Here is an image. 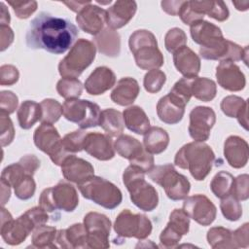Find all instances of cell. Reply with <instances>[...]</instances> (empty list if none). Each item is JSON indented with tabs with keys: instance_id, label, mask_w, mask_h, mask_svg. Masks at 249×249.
Returning a JSON list of instances; mask_svg holds the SVG:
<instances>
[{
	"instance_id": "cell-15",
	"label": "cell",
	"mask_w": 249,
	"mask_h": 249,
	"mask_svg": "<svg viewBox=\"0 0 249 249\" xmlns=\"http://www.w3.org/2000/svg\"><path fill=\"white\" fill-rule=\"evenodd\" d=\"M190 230V217L183 209H174L169 215L166 227L160 234V247L174 248Z\"/></svg>"
},
{
	"instance_id": "cell-47",
	"label": "cell",
	"mask_w": 249,
	"mask_h": 249,
	"mask_svg": "<svg viewBox=\"0 0 249 249\" xmlns=\"http://www.w3.org/2000/svg\"><path fill=\"white\" fill-rule=\"evenodd\" d=\"M86 134L87 132L84 129H78L73 132L67 133L62 138V146L64 150L69 154L81 152L82 150H84L83 145Z\"/></svg>"
},
{
	"instance_id": "cell-52",
	"label": "cell",
	"mask_w": 249,
	"mask_h": 249,
	"mask_svg": "<svg viewBox=\"0 0 249 249\" xmlns=\"http://www.w3.org/2000/svg\"><path fill=\"white\" fill-rule=\"evenodd\" d=\"M8 4L13 7V10L16 16L20 19L28 18L37 10L36 1H27V2L9 1Z\"/></svg>"
},
{
	"instance_id": "cell-13",
	"label": "cell",
	"mask_w": 249,
	"mask_h": 249,
	"mask_svg": "<svg viewBox=\"0 0 249 249\" xmlns=\"http://www.w3.org/2000/svg\"><path fill=\"white\" fill-rule=\"evenodd\" d=\"M114 149L122 158L128 160L131 165L141 168L145 173H148L155 166L152 154L145 150L140 141L130 135L118 136L114 142Z\"/></svg>"
},
{
	"instance_id": "cell-39",
	"label": "cell",
	"mask_w": 249,
	"mask_h": 249,
	"mask_svg": "<svg viewBox=\"0 0 249 249\" xmlns=\"http://www.w3.org/2000/svg\"><path fill=\"white\" fill-rule=\"evenodd\" d=\"M208 244L213 249H236L232 239V232L223 227H213L207 231Z\"/></svg>"
},
{
	"instance_id": "cell-41",
	"label": "cell",
	"mask_w": 249,
	"mask_h": 249,
	"mask_svg": "<svg viewBox=\"0 0 249 249\" xmlns=\"http://www.w3.org/2000/svg\"><path fill=\"white\" fill-rule=\"evenodd\" d=\"M233 176L227 171L218 172L210 183V189L216 197L224 198L231 195Z\"/></svg>"
},
{
	"instance_id": "cell-12",
	"label": "cell",
	"mask_w": 249,
	"mask_h": 249,
	"mask_svg": "<svg viewBox=\"0 0 249 249\" xmlns=\"http://www.w3.org/2000/svg\"><path fill=\"white\" fill-rule=\"evenodd\" d=\"M37 228L27 212H24L16 220L11 213L2 206L1 209V236L10 245H18L26 239L28 234Z\"/></svg>"
},
{
	"instance_id": "cell-45",
	"label": "cell",
	"mask_w": 249,
	"mask_h": 249,
	"mask_svg": "<svg viewBox=\"0 0 249 249\" xmlns=\"http://www.w3.org/2000/svg\"><path fill=\"white\" fill-rule=\"evenodd\" d=\"M187 35L185 32L178 27L169 29L164 36V47L167 52L175 53L180 48L186 46Z\"/></svg>"
},
{
	"instance_id": "cell-48",
	"label": "cell",
	"mask_w": 249,
	"mask_h": 249,
	"mask_svg": "<svg viewBox=\"0 0 249 249\" xmlns=\"http://www.w3.org/2000/svg\"><path fill=\"white\" fill-rule=\"evenodd\" d=\"M231 196L237 200H246L249 197V176L248 174L238 175L233 178Z\"/></svg>"
},
{
	"instance_id": "cell-11",
	"label": "cell",
	"mask_w": 249,
	"mask_h": 249,
	"mask_svg": "<svg viewBox=\"0 0 249 249\" xmlns=\"http://www.w3.org/2000/svg\"><path fill=\"white\" fill-rule=\"evenodd\" d=\"M35 146L45 154L55 165H61L63 160L72 154L67 153L62 146V139L57 129L52 124L42 123L34 131Z\"/></svg>"
},
{
	"instance_id": "cell-14",
	"label": "cell",
	"mask_w": 249,
	"mask_h": 249,
	"mask_svg": "<svg viewBox=\"0 0 249 249\" xmlns=\"http://www.w3.org/2000/svg\"><path fill=\"white\" fill-rule=\"evenodd\" d=\"M84 226L88 233V248H109L111 221L104 214L89 212L84 217Z\"/></svg>"
},
{
	"instance_id": "cell-21",
	"label": "cell",
	"mask_w": 249,
	"mask_h": 249,
	"mask_svg": "<svg viewBox=\"0 0 249 249\" xmlns=\"http://www.w3.org/2000/svg\"><path fill=\"white\" fill-rule=\"evenodd\" d=\"M76 21L86 33L97 35L106 22V11L90 2L78 12Z\"/></svg>"
},
{
	"instance_id": "cell-22",
	"label": "cell",
	"mask_w": 249,
	"mask_h": 249,
	"mask_svg": "<svg viewBox=\"0 0 249 249\" xmlns=\"http://www.w3.org/2000/svg\"><path fill=\"white\" fill-rule=\"evenodd\" d=\"M83 149L99 160H109L115 157L111 137L100 132H89L84 139Z\"/></svg>"
},
{
	"instance_id": "cell-32",
	"label": "cell",
	"mask_w": 249,
	"mask_h": 249,
	"mask_svg": "<svg viewBox=\"0 0 249 249\" xmlns=\"http://www.w3.org/2000/svg\"><path fill=\"white\" fill-rule=\"evenodd\" d=\"M220 107L226 116L230 118H236L240 125H242L244 129L248 130V103L245 99L236 95H229L223 98Z\"/></svg>"
},
{
	"instance_id": "cell-34",
	"label": "cell",
	"mask_w": 249,
	"mask_h": 249,
	"mask_svg": "<svg viewBox=\"0 0 249 249\" xmlns=\"http://www.w3.org/2000/svg\"><path fill=\"white\" fill-rule=\"evenodd\" d=\"M191 7L197 14L208 17L218 20L225 21L230 16L229 9L223 1H189Z\"/></svg>"
},
{
	"instance_id": "cell-8",
	"label": "cell",
	"mask_w": 249,
	"mask_h": 249,
	"mask_svg": "<svg viewBox=\"0 0 249 249\" xmlns=\"http://www.w3.org/2000/svg\"><path fill=\"white\" fill-rule=\"evenodd\" d=\"M79 204L78 193L71 184L59 181L55 186L45 189L39 197V206L48 213L57 210L72 212Z\"/></svg>"
},
{
	"instance_id": "cell-59",
	"label": "cell",
	"mask_w": 249,
	"mask_h": 249,
	"mask_svg": "<svg viewBox=\"0 0 249 249\" xmlns=\"http://www.w3.org/2000/svg\"><path fill=\"white\" fill-rule=\"evenodd\" d=\"M11 196V186L1 180V205L4 206Z\"/></svg>"
},
{
	"instance_id": "cell-57",
	"label": "cell",
	"mask_w": 249,
	"mask_h": 249,
	"mask_svg": "<svg viewBox=\"0 0 249 249\" xmlns=\"http://www.w3.org/2000/svg\"><path fill=\"white\" fill-rule=\"evenodd\" d=\"M14 41V32L9 25H0V51L4 52Z\"/></svg>"
},
{
	"instance_id": "cell-37",
	"label": "cell",
	"mask_w": 249,
	"mask_h": 249,
	"mask_svg": "<svg viewBox=\"0 0 249 249\" xmlns=\"http://www.w3.org/2000/svg\"><path fill=\"white\" fill-rule=\"evenodd\" d=\"M17 116L19 126L23 129H29L38 121H41V106L33 100H25L20 104Z\"/></svg>"
},
{
	"instance_id": "cell-42",
	"label": "cell",
	"mask_w": 249,
	"mask_h": 249,
	"mask_svg": "<svg viewBox=\"0 0 249 249\" xmlns=\"http://www.w3.org/2000/svg\"><path fill=\"white\" fill-rule=\"evenodd\" d=\"M56 91L66 100L76 99L83 92V85L77 78H62L56 84Z\"/></svg>"
},
{
	"instance_id": "cell-33",
	"label": "cell",
	"mask_w": 249,
	"mask_h": 249,
	"mask_svg": "<svg viewBox=\"0 0 249 249\" xmlns=\"http://www.w3.org/2000/svg\"><path fill=\"white\" fill-rule=\"evenodd\" d=\"M123 118L125 126L136 134H145L151 127L150 120L145 111L137 105H132L123 112Z\"/></svg>"
},
{
	"instance_id": "cell-6",
	"label": "cell",
	"mask_w": 249,
	"mask_h": 249,
	"mask_svg": "<svg viewBox=\"0 0 249 249\" xmlns=\"http://www.w3.org/2000/svg\"><path fill=\"white\" fill-rule=\"evenodd\" d=\"M96 47L87 39H79L70 49L68 54L58 64L62 78H78L95 58Z\"/></svg>"
},
{
	"instance_id": "cell-50",
	"label": "cell",
	"mask_w": 249,
	"mask_h": 249,
	"mask_svg": "<svg viewBox=\"0 0 249 249\" xmlns=\"http://www.w3.org/2000/svg\"><path fill=\"white\" fill-rule=\"evenodd\" d=\"M0 137L2 147L10 145L15 137V129L9 115L0 113Z\"/></svg>"
},
{
	"instance_id": "cell-54",
	"label": "cell",
	"mask_w": 249,
	"mask_h": 249,
	"mask_svg": "<svg viewBox=\"0 0 249 249\" xmlns=\"http://www.w3.org/2000/svg\"><path fill=\"white\" fill-rule=\"evenodd\" d=\"M19 73L16 66L4 64L0 67V84L1 86H12L18 80Z\"/></svg>"
},
{
	"instance_id": "cell-30",
	"label": "cell",
	"mask_w": 249,
	"mask_h": 249,
	"mask_svg": "<svg viewBox=\"0 0 249 249\" xmlns=\"http://www.w3.org/2000/svg\"><path fill=\"white\" fill-rule=\"evenodd\" d=\"M140 91L138 82L130 77H124L117 82L111 92V99L118 105L127 106L132 104Z\"/></svg>"
},
{
	"instance_id": "cell-31",
	"label": "cell",
	"mask_w": 249,
	"mask_h": 249,
	"mask_svg": "<svg viewBox=\"0 0 249 249\" xmlns=\"http://www.w3.org/2000/svg\"><path fill=\"white\" fill-rule=\"evenodd\" d=\"M95 47L98 52L106 56L116 57L121 52L120 34L110 27L104 28L93 38Z\"/></svg>"
},
{
	"instance_id": "cell-61",
	"label": "cell",
	"mask_w": 249,
	"mask_h": 249,
	"mask_svg": "<svg viewBox=\"0 0 249 249\" xmlns=\"http://www.w3.org/2000/svg\"><path fill=\"white\" fill-rule=\"evenodd\" d=\"M0 6H1V13H0V15H1L0 16V23L1 24L0 25H9L10 20H11L9 11L3 2H1Z\"/></svg>"
},
{
	"instance_id": "cell-9",
	"label": "cell",
	"mask_w": 249,
	"mask_h": 249,
	"mask_svg": "<svg viewBox=\"0 0 249 249\" xmlns=\"http://www.w3.org/2000/svg\"><path fill=\"white\" fill-rule=\"evenodd\" d=\"M114 231L118 238H114V243L124 241L125 237H135L145 239L152 232V223L147 216L143 214L132 213L129 209L123 210L116 218Z\"/></svg>"
},
{
	"instance_id": "cell-53",
	"label": "cell",
	"mask_w": 249,
	"mask_h": 249,
	"mask_svg": "<svg viewBox=\"0 0 249 249\" xmlns=\"http://www.w3.org/2000/svg\"><path fill=\"white\" fill-rule=\"evenodd\" d=\"M18 98L10 90H3L0 93V113L10 115L14 113L18 107Z\"/></svg>"
},
{
	"instance_id": "cell-49",
	"label": "cell",
	"mask_w": 249,
	"mask_h": 249,
	"mask_svg": "<svg viewBox=\"0 0 249 249\" xmlns=\"http://www.w3.org/2000/svg\"><path fill=\"white\" fill-rule=\"evenodd\" d=\"M15 195L18 198L21 200H26L31 198L34 196L36 190V183L33 179V176L28 175L21 179L17 185L14 187Z\"/></svg>"
},
{
	"instance_id": "cell-5",
	"label": "cell",
	"mask_w": 249,
	"mask_h": 249,
	"mask_svg": "<svg viewBox=\"0 0 249 249\" xmlns=\"http://www.w3.org/2000/svg\"><path fill=\"white\" fill-rule=\"evenodd\" d=\"M149 178L160 185L171 200L185 199L191 190V183L186 176L180 174L171 163L154 166L148 172Z\"/></svg>"
},
{
	"instance_id": "cell-29",
	"label": "cell",
	"mask_w": 249,
	"mask_h": 249,
	"mask_svg": "<svg viewBox=\"0 0 249 249\" xmlns=\"http://www.w3.org/2000/svg\"><path fill=\"white\" fill-rule=\"evenodd\" d=\"M56 243L61 248H88V233L84 224L77 223L57 231Z\"/></svg>"
},
{
	"instance_id": "cell-3",
	"label": "cell",
	"mask_w": 249,
	"mask_h": 249,
	"mask_svg": "<svg viewBox=\"0 0 249 249\" xmlns=\"http://www.w3.org/2000/svg\"><path fill=\"white\" fill-rule=\"evenodd\" d=\"M123 183L126 187L132 203L139 209L150 212L159 204L157 190L145 181V172L134 165H129L123 173Z\"/></svg>"
},
{
	"instance_id": "cell-25",
	"label": "cell",
	"mask_w": 249,
	"mask_h": 249,
	"mask_svg": "<svg viewBox=\"0 0 249 249\" xmlns=\"http://www.w3.org/2000/svg\"><path fill=\"white\" fill-rule=\"evenodd\" d=\"M224 156L231 167H244L249 156L248 143L239 136H229L224 143Z\"/></svg>"
},
{
	"instance_id": "cell-4",
	"label": "cell",
	"mask_w": 249,
	"mask_h": 249,
	"mask_svg": "<svg viewBox=\"0 0 249 249\" xmlns=\"http://www.w3.org/2000/svg\"><path fill=\"white\" fill-rule=\"evenodd\" d=\"M129 50L136 65L143 70L158 69L163 65L164 59L158 48L155 35L146 29L135 30L128 40Z\"/></svg>"
},
{
	"instance_id": "cell-2",
	"label": "cell",
	"mask_w": 249,
	"mask_h": 249,
	"mask_svg": "<svg viewBox=\"0 0 249 249\" xmlns=\"http://www.w3.org/2000/svg\"><path fill=\"white\" fill-rule=\"evenodd\" d=\"M215 154L204 142L194 141L185 144L176 153L174 163L182 169H188L196 181L206 178L212 169Z\"/></svg>"
},
{
	"instance_id": "cell-38",
	"label": "cell",
	"mask_w": 249,
	"mask_h": 249,
	"mask_svg": "<svg viewBox=\"0 0 249 249\" xmlns=\"http://www.w3.org/2000/svg\"><path fill=\"white\" fill-rule=\"evenodd\" d=\"M191 92L196 99L203 102L211 101L217 93L216 83L208 78L194 77L191 79Z\"/></svg>"
},
{
	"instance_id": "cell-24",
	"label": "cell",
	"mask_w": 249,
	"mask_h": 249,
	"mask_svg": "<svg viewBox=\"0 0 249 249\" xmlns=\"http://www.w3.org/2000/svg\"><path fill=\"white\" fill-rule=\"evenodd\" d=\"M190 32L193 41L201 48L213 47L224 39L220 27L203 19L192 24Z\"/></svg>"
},
{
	"instance_id": "cell-46",
	"label": "cell",
	"mask_w": 249,
	"mask_h": 249,
	"mask_svg": "<svg viewBox=\"0 0 249 249\" xmlns=\"http://www.w3.org/2000/svg\"><path fill=\"white\" fill-rule=\"evenodd\" d=\"M165 81L166 75L161 70L153 69L145 74L143 85L149 93H157L162 89Z\"/></svg>"
},
{
	"instance_id": "cell-18",
	"label": "cell",
	"mask_w": 249,
	"mask_h": 249,
	"mask_svg": "<svg viewBox=\"0 0 249 249\" xmlns=\"http://www.w3.org/2000/svg\"><path fill=\"white\" fill-rule=\"evenodd\" d=\"M188 131L195 141L204 142L209 138L210 130L215 124L216 114L207 106H196L190 112Z\"/></svg>"
},
{
	"instance_id": "cell-7",
	"label": "cell",
	"mask_w": 249,
	"mask_h": 249,
	"mask_svg": "<svg viewBox=\"0 0 249 249\" xmlns=\"http://www.w3.org/2000/svg\"><path fill=\"white\" fill-rule=\"evenodd\" d=\"M78 189L85 198L106 209L116 208L123 200L121 190L112 182L99 176H92L88 181L79 184Z\"/></svg>"
},
{
	"instance_id": "cell-58",
	"label": "cell",
	"mask_w": 249,
	"mask_h": 249,
	"mask_svg": "<svg viewBox=\"0 0 249 249\" xmlns=\"http://www.w3.org/2000/svg\"><path fill=\"white\" fill-rule=\"evenodd\" d=\"M184 1H161V9L170 16H178L181 5Z\"/></svg>"
},
{
	"instance_id": "cell-23",
	"label": "cell",
	"mask_w": 249,
	"mask_h": 249,
	"mask_svg": "<svg viewBox=\"0 0 249 249\" xmlns=\"http://www.w3.org/2000/svg\"><path fill=\"white\" fill-rule=\"evenodd\" d=\"M137 10L135 1L118 0L106 11V22L108 27L119 29L126 25L133 18Z\"/></svg>"
},
{
	"instance_id": "cell-56",
	"label": "cell",
	"mask_w": 249,
	"mask_h": 249,
	"mask_svg": "<svg viewBox=\"0 0 249 249\" xmlns=\"http://www.w3.org/2000/svg\"><path fill=\"white\" fill-rule=\"evenodd\" d=\"M232 232V239L236 248H247L249 246V224L244 223L241 227L236 229Z\"/></svg>"
},
{
	"instance_id": "cell-16",
	"label": "cell",
	"mask_w": 249,
	"mask_h": 249,
	"mask_svg": "<svg viewBox=\"0 0 249 249\" xmlns=\"http://www.w3.org/2000/svg\"><path fill=\"white\" fill-rule=\"evenodd\" d=\"M199 54L202 58L207 60L219 61H239L243 60L247 64L248 47L241 48L239 45L228 40L223 39L218 44L210 48H199Z\"/></svg>"
},
{
	"instance_id": "cell-19",
	"label": "cell",
	"mask_w": 249,
	"mask_h": 249,
	"mask_svg": "<svg viewBox=\"0 0 249 249\" xmlns=\"http://www.w3.org/2000/svg\"><path fill=\"white\" fill-rule=\"evenodd\" d=\"M61 172L63 177L77 185L82 184L94 176V168L88 160L69 155L62 162Z\"/></svg>"
},
{
	"instance_id": "cell-35",
	"label": "cell",
	"mask_w": 249,
	"mask_h": 249,
	"mask_svg": "<svg viewBox=\"0 0 249 249\" xmlns=\"http://www.w3.org/2000/svg\"><path fill=\"white\" fill-rule=\"evenodd\" d=\"M144 148L150 154H160L169 144V135L165 129L160 126L150 127L143 138Z\"/></svg>"
},
{
	"instance_id": "cell-55",
	"label": "cell",
	"mask_w": 249,
	"mask_h": 249,
	"mask_svg": "<svg viewBox=\"0 0 249 249\" xmlns=\"http://www.w3.org/2000/svg\"><path fill=\"white\" fill-rule=\"evenodd\" d=\"M178 16L180 17L181 20L188 25H192L195 22L198 21V20H202L203 17L199 14H197L196 11L193 10V8L191 7L189 1H184L183 4L181 5L180 11L178 13Z\"/></svg>"
},
{
	"instance_id": "cell-28",
	"label": "cell",
	"mask_w": 249,
	"mask_h": 249,
	"mask_svg": "<svg viewBox=\"0 0 249 249\" xmlns=\"http://www.w3.org/2000/svg\"><path fill=\"white\" fill-rule=\"evenodd\" d=\"M173 62L175 68L185 78H194L199 73L200 58L187 46H184L173 53Z\"/></svg>"
},
{
	"instance_id": "cell-43",
	"label": "cell",
	"mask_w": 249,
	"mask_h": 249,
	"mask_svg": "<svg viewBox=\"0 0 249 249\" xmlns=\"http://www.w3.org/2000/svg\"><path fill=\"white\" fill-rule=\"evenodd\" d=\"M40 106L42 110V123L53 124L56 123L62 115V105L55 99H44L40 103Z\"/></svg>"
},
{
	"instance_id": "cell-44",
	"label": "cell",
	"mask_w": 249,
	"mask_h": 249,
	"mask_svg": "<svg viewBox=\"0 0 249 249\" xmlns=\"http://www.w3.org/2000/svg\"><path fill=\"white\" fill-rule=\"evenodd\" d=\"M220 208L223 216L231 222L239 220L242 215V206L239 203V200L231 195L221 199Z\"/></svg>"
},
{
	"instance_id": "cell-51",
	"label": "cell",
	"mask_w": 249,
	"mask_h": 249,
	"mask_svg": "<svg viewBox=\"0 0 249 249\" xmlns=\"http://www.w3.org/2000/svg\"><path fill=\"white\" fill-rule=\"evenodd\" d=\"M191 79L192 78H181L179 81H177L173 88L170 89L169 93L183 101L185 104H188L192 97L191 92Z\"/></svg>"
},
{
	"instance_id": "cell-26",
	"label": "cell",
	"mask_w": 249,
	"mask_h": 249,
	"mask_svg": "<svg viewBox=\"0 0 249 249\" xmlns=\"http://www.w3.org/2000/svg\"><path fill=\"white\" fill-rule=\"evenodd\" d=\"M186 105L187 104H185L183 101L168 93L158 101V117L161 122L167 124H178L184 116Z\"/></svg>"
},
{
	"instance_id": "cell-40",
	"label": "cell",
	"mask_w": 249,
	"mask_h": 249,
	"mask_svg": "<svg viewBox=\"0 0 249 249\" xmlns=\"http://www.w3.org/2000/svg\"><path fill=\"white\" fill-rule=\"evenodd\" d=\"M57 231L54 227L42 225L34 230V232L31 237L32 247L35 248H56Z\"/></svg>"
},
{
	"instance_id": "cell-60",
	"label": "cell",
	"mask_w": 249,
	"mask_h": 249,
	"mask_svg": "<svg viewBox=\"0 0 249 249\" xmlns=\"http://www.w3.org/2000/svg\"><path fill=\"white\" fill-rule=\"evenodd\" d=\"M64 5H66L70 10L73 12H80L86 5L90 3V1H68V2H62Z\"/></svg>"
},
{
	"instance_id": "cell-10",
	"label": "cell",
	"mask_w": 249,
	"mask_h": 249,
	"mask_svg": "<svg viewBox=\"0 0 249 249\" xmlns=\"http://www.w3.org/2000/svg\"><path fill=\"white\" fill-rule=\"evenodd\" d=\"M100 114L99 106L86 99H68L62 105L64 118L71 123L77 124L81 129L99 125Z\"/></svg>"
},
{
	"instance_id": "cell-17",
	"label": "cell",
	"mask_w": 249,
	"mask_h": 249,
	"mask_svg": "<svg viewBox=\"0 0 249 249\" xmlns=\"http://www.w3.org/2000/svg\"><path fill=\"white\" fill-rule=\"evenodd\" d=\"M183 210L187 215L201 226L211 225L217 215L214 203L204 195H194L185 198Z\"/></svg>"
},
{
	"instance_id": "cell-27",
	"label": "cell",
	"mask_w": 249,
	"mask_h": 249,
	"mask_svg": "<svg viewBox=\"0 0 249 249\" xmlns=\"http://www.w3.org/2000/svg\"><path fill=\"white\" fill-rule=\"evenodd\" d=\"M116 84L115 73L106 66L96 67L85 82V89L91 95L103 94Z\"/></svg>"
},
{
	"instance_id": "cell-36",
	"label": "cell",
	"mask_w": 249,
	"mask_h": 249,
	"mask_svg": "<svg viewBox=\"0 0 249 249\" xmlns=\"http://www.w3.org/2000/svg\"><path fill=\"white\" fill-rule=\"evenodd\" d=\"M99 125L110 137H118L123 134L124 122L123 114L113 108H107L101 111Z\"/></svg>"
},
{
	"instance_id": "cell-1",
	"label": "cell",
	"mask_w": 249,
	"mask_h": 249,
	"mask_svg": "<svg viewBox=\"0 0 249 249\" xmlns=\"http://www.w3.org/2000/svg\"><path fill=\"white\" fill-rule=\"evenodd\" d=\"M78 28L69 19L41 12L30 22L25 41L32 50H45L51 53H65L78 36Z\"/></svg>"
},
{
	"instance_id": "cell-20",
	"label": "cell",
	"mask_w": 249,
	"mask_h": 249,
	"mask_svg": "<svg viewBox=\"0 0 249 249\" xmlns=\"http://www.w3.org/2000/svg\"><path fill=\"white\" fill-rule=\"evenodd\" d=\"M216 78L219 86L230 91H239L246 85L243 72L232 61H220L216 67Z\"/></svg>"
}]
</instances>
